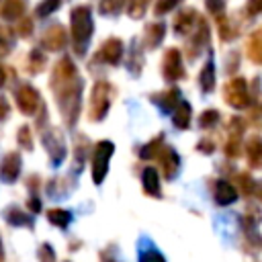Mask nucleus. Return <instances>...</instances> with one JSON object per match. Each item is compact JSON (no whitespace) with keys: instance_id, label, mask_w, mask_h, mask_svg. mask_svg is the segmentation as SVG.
Masks as SVG:
<instances>
[{"instance_id":"obj_1","label":"nucleus","mask_w":262,"mask_h":262,"mask_svg":"<svg viewBox=\"0 0 262 262\" xmlns=\"http://www.w3.org/2000/svg\"><path fill=\"white\" fill-rule=\"evenodd\" d=\"M223 98L233 108H246L250 104V88L244 78H233L229 84H225Z\"/></svg>"},{"instance_id":"obj_2","label":"nucleus","mask_w":262,"mask_h":262,"mask_svg":"<svg viewBox=\"0 0 262 262\" xmlns=\"http://www.w3.org/2000/svg\"><path fill=\"white\" fill-rule=\"evenodd\" d=\"M162 76L168 82H176L180 78H184V68H182V55L176 47H170L164 55L162 61Z\"/></svg>"},{"instance_id":"obj_3","label":"nucleus","mask_w":262,"mask_h":262,"mask_svg":"<svg viewBox=\"0 0 262 262\" xmlns=\"http://www.w3.org/2000/svg\"><path fill=\"white\" fill-rule=\"evenodd\" d=\"M244 129H246V121L239 117H233L229 121V137L225 143V154L227 158H237L239 149H242V137H244Z\"/></svg>"},{"instance_id":"obj_4","label":"nucleus","mask_w":262,"mask_h":262,"mask_svg":"<svg viewBox=\"0 0 262 262\" xmlns=\"http://www.w3.org/2000/svg\"><path fill=\"white\" fill-rule=\"evenodd\" d=\"M196 23H199V25L194 27V29H196V33H194V37L190 39V43L186 45V53H188V57H190V59L199 57V55H201V51H203V47H207V45H209V25H207V20L199 16V20H196Z\"/></svg>"},{"instance_id":"obj_5","label":"nucleus","mask_w":262,"mask_h":262,"mask_svg":"<svg viewBox=\"0 0 262 262\" xmlns=\"http://www.w3.org/2000/svg\"><path fill=\"white\" fill-rule=\"evenodd\" d=\"M158 158H160V166L164 170V178L166 180H172L180 168V156L176 154L174 147L170 145H162L160 151H158Z\"/></svg>"},{"instance_id":"obj_6","label":"nucleus","mask_w":262,"mask_h":262,"mask_svg":"<svg viewBox=\"0 0 262 262\" xmlns=\"http://www.w3.org/2000/svg\"><path fill=\"white\" fill-rule=\"evenodd\" d=\"M115 151L111 141H100L94 154V182H100L106 174V166H108V158Z\"/></svg>"},{"instance_id":"obj_7","label":"nucleus","mask_w":262,"mask_h":262,"mask_svg":"<svg viewBox=\"0 0 262 262\" xmlns=\"http://www.w3.org/2000/svg\"><path fill=\"white\" fill-rule=\"evenodd\" d=\"M74 31H76V41L86 43V39L90 37V31H92L88 8H78L74 12Z\"/></svg>"},{"instance_id":"obj_8","label":"nucleus","mask_w":262,"mask_h":262,"mask_svg":"<svg viewBox=\"0 0 262 262\" xmlns=\"http://www.w3.org/2000/svg\"><path fill=\"white\" fill-rule=\"evenodd\" d=\"M196 20H199L196 10H192V8L180 10L178 16H176V20H174V33L176 35H188L196 27Z\"/></svg>"},{"instance_id":"obj_9","label":"nucleus","mask_w":262,"mask_h":262,"mask_svg":"<svg viewBox=\"0 0 262 262\" xmlns=\"http://www.w3.org/2000/svg\"><path fill=\"white\" fill-rule=\"evenodd\" d=\"M108 96H111V86L108 84H96L94 88V119H102L108 111Z\"/></svg>"},{"instance_id":"obj_10","label":"nucleus","mask_w":262,"mask_h":262,"mask_svg":"<svg viewBox=\"0 0 262 262\" xmlns=\"http://www.w3.org/2000/svg\"><path fill=\"white\" fill-rule=\"evenodd\" d=\"M149 100H151L156 106H160V111L170 113V111H174V106L178 104L180 92H178V88H170V90H164V92H160V94H151Z\"/></svg>"},{"instance_id":"obj_11","label":"nucleus","mask_w":262,"mask_h":262,"mask_svg":"<svg viewBox=\"0 0 262 262\" xmlns=\"http://www.w3.org/2000/svg\"><path fill=\"white\" fill-rule=\"evenodd\" d=\"M213 199L219 207L231 205L237 199V190L227 182V180H217L215 182V190H213Z\"/></svg>"},{"instance_id":"obj_12","label":"nucleus","mask_w":262,"mask_h":262,"mask_svg":"<svg viewBox=\"0 0 262 262\" xmlns=\"http://www.w3.org/2000/svg\"><path fill=\"white\" fill-rule=\"evenodd\" d=\"M164 35H166L164 23H149V25H145V29H143V39H145L143 45H145V49H156L162 43Z\"/></svg>"},{"instance_id":"obj_13","label":"nucleus","mask_w":262,"mask_h":262,"mask_svg":"<svg viewBox=\"0 0 262 262\" xmlns=\"http://www.w3.org/2000/svg\"><path fill=\"white\" fill-rule=\"evenodd\" d=\"M141 182H143L145 194L156 196V199L162 196V190H160V176H158L156 168H145L143 174H141Z\"/></svg>"},{"instance_id":"obj_14","label":"nucleus","mask_w":262,"mask_h":262,"mask_svg":"<svg viewBox=\"0 0 262 262\" xmlns=\"http://www.w3.org/2000/svg\"><path fill=\"white\" fill-rule=\"evenodd\" d=\"M246 156L252 168H262V139L260 137H250L246 143Z\"/></svg>"},{"instance_id":"obj_15","label":"nucleus","mask_w":262,"mask_h":262,"mask_svg":"<svg viewBox=\"0 0 262 262\" xmlns=\"http://www.w3.org/2000/svg\"><path fill=\"white\" fill-rule=\"evenodd\" d=\"M199 86L205 94H209L213 90V86H215V63H213V59H209L203 66V70L199 74Z\"/></svg>"},{"instance_id":"obj_16","label":"nucleus","mask_w":262,"mask_h":262,"mask_svg":"<svg viewBox=\"0 0 262 262\" xmlns=\"http://www.w3.org/2000/svg\"><path fill=\"white\" fill-rule=\"evenodd\" d=\"M190 104L186 100H178V104L174 106V125L178 129H188L190 127Z\"/></svg>"},{"instance_id":"obj_17","label":"nucleus","mask_w":262,"mask_h":262,"mask_svg":"<svg viewBox=\"0 0 262 262\" xmlns=\"http://www.w3.org/2000/svg\"><path fill=\"white\" fill-rule=\"evenodd\" d=\"M121 55H123V45L119 39H108L106 45L102 47V57L108 61V63H119L121 61Z\"/></svg>"},{"instance_id":"obj_18","label":"nucleus","mask_w":262,"mask_h":262,"mask_svg":"<svg viewBox=\"0 0 262 262\" xmlns=\"http://www.w3.org/2000/svg\"><path fill=\"white\" fill-rule=\"evenodd\" d=\"M248 53H250V57H252L256 63H262V29L256 31V33L250 37Z\"/></svg>"},{"instance_id":"obj_19","label":"nucleus","mask_w":262,"mask_h":262,"mask_svg":"<svg viewBox=\"0 0 262 262\" xmlns=\"http://www.w3.org/2000/svg\"><path fill=\"white\" fill-rule=\"evenodd\" d=\"M217 29H219V37L223 41H231L237 35V27L227 18V16H219L217 18Z\"/></svg>"},{"instance_id":"obj_20","label":"nucleus","mask_w":262,"mask_h":262,"mask_svg":"<svg viewBox=\"0 0 262 262\" xmlns=\"http://www.w3.org/2000/svg\"><path fill=\"white\" fill-rule=\"evenodd\" d=\"M143 68V57H141V47L137 43H131V51H129V72H133L135 76L141 72Z\"/></svg>"},{"instance_id":"obj_21","label":"nucleus","mask_w":262,"mask_h":262,"mask_svg":"<svg viewBox=\"0 0 262 262\" xmlns=\"http://www.w3.org/2000/svg\"><path fill=\"white\" fill-rule=\"evenodd\" d=\"M162 139H164V135L160 133L156 139H151L147 145H143V147H141V151H139V158H143V160L156 158V156H158V151H160V147H162Z\"/></svg>"},{"instance_id":"obj_22","label":"nucleus","mask_w":262,"mask_h":262,"mask_svg":"<svg viewBox=\"0 0 262 262\" xmlns=\"http://www.w3.org/2000/svg\"><path fill=\"white\" fill-rule=\"evenodd\" d=\"M217 121H219V111H215V108H207V111L201 113V117H199V127L209 129V127H215Z\"/></svg>"},{"instance_id":"obj_23","label":"nucleus","mask_w":262,"mask_h":262,"mask_svg":"<svg viewBox=\"0 0 262 262\" xmlns=\"http://www.w3.org/2000/svg\"><path fill=\"white\" fill-rule=\"evenodd\" d=\"M147 2H149V0H129V6H127V14H129L131 18H141V16L145 14Z\"/></svg>"},{"instance_id":"obj_24","label":"nucleus","mask_w":262,"mask_h":262,"mask_svg":"<svg viewBox=\"0 0 262 262\" xmlns=\"http://www.w3.org/2000/svg\"><path fill=\"white\" fill-rule=\"evenodd\" d=\"M180 2H182V0H158V2H156L154 12H156L158 16H162V14L170 12V10H174V8H176Z\"/></svg>"},{"instance_id":"obj_25","label":"nucleus","mask_w":262,"mask_h":262,"mask_svg":"<svg viewBox=\"0 0 262 262\" xmlns=\"http://www.w3.org/2000/svg\"><path fill=\"white\" fill-rule=\"evenodd\" d=\"M123 2H125V0H102L100 10H102L104 14H117L119 8L123 6Z\"/></svg>"},{"instance_id":"obj_26","label":"nucleus","mask_w":262,"mask_h":262,"mask_svg":"<svg viewBox=\"0 0 262 262\" xmlns=\"http://www.w3.org/2000/svg\"><path fill=\"white\" fill-rule=\"evenodd\" d=\"M139 262H166V260H164V256H162L158 250L149 248V250L141 252V256H139Z\"/></svg>"},{"instance_id":"obj_27","label":"nucleus","mask_w":262,"mask_h":262,"mask_svg":"<svg viewBox=\"0 0 262 262\" xmlns=\"http://www.w3.org/2000/svg\"><path fill=\"white\" fill-rule=\"evenodd\" d=\"M246 12H248L250 16L260 14V12H262V0H248V2H246Z\"/></svg>"},{"instance_id":"obj_28","label":"nucleus","mask_w":262,"mask_h":262,"mask_svg":"<svg viewBox=\"0 0 262 262\" xmlns=\"http://www.w3.org/2000/svg\"><path fill=\"white\" fill-rule=\"evenodd\" d=\"M223 6H225V0H207V8H209V12L219 14V12L223 10Z\"/></svg>"},{"instance_id":"obj_29","label":"nucleus","mask_w":262,"mask_h":262,"mask_svg":"<svg viewBox=\"0 0 262 262\" xmlns=\"http://www.w3.org/2000/svg\"><path fill=\"white\" fill-rule=\"evenodd\" d=\"M196 149H201V151H205V154H211V151L215 149V143H211V141L205 137V139H203V141L196 145Z\"/></svg>"},{"instance_id":"obj_30","label":"nucleus","mask_w":262,"mask_h":262,"mask_svg":"<svg viewBox=\"0 0 262 262\" xmlns=\"http://www.w3.org/2000/svg\"><path fill=\"white\" fill-rule=\"evenodd\" d=\"M254 192L258 194V199H260V203H262V182H254Z\"/></svg>"}]
</instances>
